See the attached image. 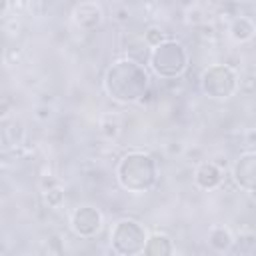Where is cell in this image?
<instances>
[{
	"label": "cell",
	"instance_id": "6da1fadb",
	"mask_svg": "<svg viewBox=\"0 0 256 256\" xmlns=\"http://www.w3.org/2000/svg\"><path fill=\"white\" fill-rule=\"evenodd\" d=\"M102 88L106 96L120 104L142 102L150 88V74L146 66L136 58L114 60L102 76Z\"/></svg>",
	"mask_w": 256,
	"mask_h": 256
},
{
	"label": "cell",
	"instance_id": "7a4b0ae2",
	"mask_svg": "<svg viewBox=\"0 0 256 256\" xmlns=\"http://www.w3.org/2000/svg\"><path fill=\"white\" fill-rule=\"evenodd\" d=\"M158 160L146 150L124 152L114 168L116 184L130 194H146L158 184Z\"/></svg>",
	"mask_w": 256,
	"mask_h": 256
},
{
	"label": "cell",
	"instance_id": "3957f363",
	"mask_svg": "<svg viewBox=\"0 0 256 256\" xmlns=\"http://www.w3.org/2000/svg\"><path fill=\"white\" fill-rule=\"evenodd\" d=\"M190 56L186 46L176 38H166L158 46L150 48L148 54V66L150 70L164 80L180 78L188 68Z\"/></svg>",
	"mask_w": 256,
	"mask_h": 256
},
{
	"label": "cell",
	"instance_id": "277c9868",
	"mask_svg": "<svg viewBox=\"0 0 256 256\" xmlns=\"http://www.w3.org/2000/svg\"><path fill=\"white\" fill-rule=\"evenodd\" d=\"M146 226L136 218H120L110 228V248L120 256H136L144 254L148 240Z\"/></svg>",
	"mask_w": 256,
	"mask_h": 256
},
{
	"label": "cell",
	"instance_id": "5b68a950",
	"mask_svg": "<svg viewBox=\"0 0 256 256\" xmlns=\"http://www.w3.org/2000/svg\"><path fill=\"white\" fill-rule=\"evenodd\" d=\"M200 90L204 96L212 100H230L238 88H240V78L238 72L230 64H210L200 72Z\"/></svg>",
	"mask_w": 256,
	"mask_h": 256
},
{
	"label": "cell",
	"instance_id": "8992f818",
	"mask_svg": "<svg viewBox=\"0 0 256 256\" xmlns=\"http://www.w3.org/2000/svg\"><path fill=\"white\" fill-rule=\"evenodd\" d=\"M68 226H70V230H72L74 236L84 238V240H90V238H96L102 232L104 216H102V212L96 206H92V204H80V206H76L70 212Z\"/></svg>",
	"mask_w": 256,
	"mask_h": 256
},
{
	"label": "cell",
	"instance_id": "52a82bcc",
	"mask_svg": "<svg viewBox=\"0 0 256 256\" xmlns=\"http://www.w3.org/2000/svg\"><path fill=\"white\" fill-rule=\"evenodd\" d=\"M232 180L240 190L254 192L256 194V150H244L240 152L230 168Z\"/></svg>",
	"mask_w": 256,
	"mask_h": 256
},
{
	"label": "cell",
	"instance_id": "ba28073f",
	"mask_svg": "<svg viewBox=\"0 0 256 256\" xmlns=\"http://www.w3.org/2000/svg\"><path fill=\"white\" fill-rule=\"evenodd\" d=\"M72 22L76 28H80L82 32H94L96 28H100L104 24V10L98 2L86 0V2H78L72 8Z\"/></svg>",
	"mask_w": 256,
	"mask_h": 256
},
{
	"label": "cell",
	"instance_id": "9c48e42d",
	"mask_svg": "<svg viewBox=\"0 0 256 256\" xmlns=\"http://www.w3.org/2000/svg\"><path fill=\"white\" fill-rule=\"evenodd\" d=\"M192 182H194V186L198 190H204V192L220 188L222 182H224L222 166H218V162H214V160H200V162H196L194 172H192Z\"/></svg>",
	"mask_w": 256,
	"mask_h": 256
},
{
	"label": "cell",
	"instance_id": "30bf717a",
	"mask_svg": "<svg viewBox=\"0 0 256 256\" xmlns=\"http://www.w3.org/2000/svg\"><path fill=\"white\" fill-rule=\"evenodd\" d=\"M206 242H208L210 250H214L218 254H226V252H230L236 246V236H234V232L228 226H224V224H212L208 228Z\"/></svg>",
	"mask_w": 256,
	"mask_h": 256
},
{
	"label": "cell",
	"instance_id": "8fae6325",
	"mask_svg": "<svg viewBox=\"0 0 256 256\" xmlns=\"http://www.w3.org/2000/svg\"><path fill=\"white\" fill-rule=\"evenodd\" d=\"M228 36L236 44H246V42L254 40V36H256V22L250 16L238 14L228 24Z\"/></svg>",
	"mask_w": 256,
	"mask_h": 256
},
{
	"label": "cell",
	"instance_id": "7c38bea8",
	"mask_svg": "<svg viewBox=\"0 0 256 256\" xmlns=\"http://www.w3.org/2000/svg\"><path fill=\"white\" fill-rule=\"evenodd\" d=\"M26 138V126L18 118H2V144L4 148H18Z\"/></svg>",
	"mask_w": 256,
	"mask_h": 256
},
{
	"label": "cell",
	"instance_id": "4fadbf2b",
	"mask_svg": "<svg viewBox=\"0 0 256 256\" xmlns=\"http://www.w3.org/2000/svg\"><path fill=\"white\" fill-rule=\"evenodd\" d=\"M174 252H176L174 240L166 232H158L156 230V232L148 234L144 254H148V256H168V254H174Z\"/></svg>",
	"mask_w": 256,
	"mask_h": 256
},
{
	"label": "cell",
	"instance_id": "5bb4252c",
	"mask_svg": "<svg viewBox=\"0 0 256 256\" xmlns=\"http://www.w3.org/2000/svg\"><path fill=\"white\" fill-rule=\"evenodd\" d=\"M98 132H100V136H102L104 140H108V142L118 140V136H120V132H122L120 118H118L116 114H112V112L102 114V116L98 118Z\"/></svg>",
	"mask_w": 256,
	"mask_h": 256
},
{
	"label": "cell",
	"instance_id": "9a60e30c",
	"mask_svg": "<svg viewBox=\"0 0 256 256\" xmlns=\"http://www.w3.org/2000/svg\"><path fill=\"white\" fill-rule=\"evenodd\" d=\"M40 196H42V202L46 208L50 210H58L62 208L64 200H66V194H64V188L58 184L54 188H48V190H40Z\"/></svg>",
	"mask_w": 256,
	"mask_h": 256
},
{
	"label": "cell",
	"instance_id": "2e32d148",
	"mask_svg": "<svg viewBox=\"0 0 256 256\" xmlns=\"http://www.w3.org/2000/svg\"><path fill=\"white\" fill-rule=\"evenodd\" d=\"M168 36H166V32L160 28V26H156V24H152V26H148L146 30H144V44L148 46V48H154V46H158L162 40H166Z\"/></svg>",
	"mask_w": 256,
	"mask_h": 256
},
{
	"label": "cell",
	"instance_id": "e0dca14e",
	"mask_svg": "<svg viewBox=\"0 0 256 256\" xmlns=\"http://www.w3.org/2000/svg\"><path fill=\"white\" fill-rule=\"evenodd\" d=\"M184 12H186L184 22H186L188 26H192V28H198V26H202V24L206 22V14H204V10H202L198 4H194V6L186 8Z\"/></svg>",
	"mask_w": 256,
	"mask_h": 256
},
{
	"label": "cell",
	"instance_id": "ac0fdd59",
	"mask_svg": "<svg viewBox=\"0 0 256 256\" xmlns=\"http://www.w3.org/2000/svg\"><path fill=\"white\" fill-rule=\"evenodd\" d=\"M32 116H34L36 122L46 124V122H50V120L54 118V106L48 104V102H44V104H36L34 110H32Z\"/></svg>",
	"mask_w": 256,
	"mask_h": 256
},
{
	"label": "cell",
	"instance_id": "d6986e66",
	"mask_svg": "<svg viewBox=\"0 0 256 256\" xmlns=\"http://www.w3.org/2000/svg\"><path fill=\"white\" fill-rule=\"evenodd\" d=\"M236 244H238L242 250H252V248H256V232H252V230H242V232L236 236Z\"/></svg>",
	"mask_w": 256,
	"mask_h": 256
},
{
	"label": "cell",
	"instance_id": "ffe728a7",
	"mask_svg": "<svg viewBox=\"0 0 256 256\" xmlns=\"http://www.w3.org/2000/svg\"><path fill=\"white\" fill-rule=\"evenodd\" d=\"M164 150L170 154V156H184V150H186V146L182 144V142H168V144H164Z\"/></svg>",
	"mask_w": 256,
	"mask_h": 256
},
{
	"label": "cell",
	"instance_id": "44dd1931",
	"mask_svg": "<svg viewBox=\"0 0 256 256\" xmlns=\"http://www.w3.org/2000/svg\"><path fill=\"white\" fill-rule=\"evenodd\" d=\"M58 184H60V180H58L56 176H52V174H44V176H40V180H38L40 190H48V188H54V186H58Z\"/></svg>",
	"mask_w": 256,
	"mask_h": 256
},
{
	"label": "cell",
	"instance_id": "7402d4cb",
	"mask_svg": "<svg viewBox=\"0 0 256 256\" xmlns=\"http://www.w3.org/2000/svg\"><path fill=\"white\" fill-rule=\"evenodd\" d=\"M128 18H130V12H128V8H124V6H118V8L114 10V20H116V22L124 24V22H128Z\"/></svg>",
	"mask_w": 256,
	"mask_h": 256
},
{
	"label": "cell",
	"instance_id": "603a6c76",
	"mask_svg": "<svg viewBox=\"0 0 256 256\" xmlns=\"http://www.w3.org/2000/svg\"><path fill=\"white\" fill-rule=\"evenodd\" d=\"M8 10H10V0H2V10H0V16L4 20H8Z\"/></svg>",
	"mask_w": 256,
	"mask_h": 256
},
{
	"label": "cell",
	"instance_id": "cb8c5ba5",
	"mask_svg": "<svg viewBox=\"0 0 256 256\" xmlns=\"http://www.w3.org/2000/svg\"><path fill=\"white\" fill-rule=\"evenodd\" d=\"M176 2H178V6H180V8H184V10L196 4V0H176Z\"/></svg>",
	"mask_w": 256,
	"mask_h": 256
},
{
	"label": "cell",
	"instance_id": "d4e9b609",
	"mask_svg": "<svg viewBox=\"0 0 256 256\" xmlns=\"http://www.w3.org/2000/svg\"><path fill=\"white\" fill-rule=\"evenodd\" d=\"M248 82H250V88H252V92H256V74H254V76H252Z\"/></svg>",
	"mask_w": 256,
	"mask_h": 256
},
{
	"label": "cell",
	"instance_id": "484cf974",
	"mask_svg": "<svg viewBox=\"0 0 256 256\" xmlns=\"http://www.w3.org/2000/svg\"><path fill=\"white\" fill-rule=\"evenodd\" d=\"M234 2H250V0H234Z\"/></svg>",
	"mask_w": 256,
	"mask_h": 256
},
{
	"label": "cell",
	"instance_id": "4316f807",
	"mask_svg": "<svg viewBox=\"0 0 256 256\" xmlns=\"http://www.w3.org/2000/svg\"><path fill=\"white\" fill-rule=\"evenodd\" d=\"M164 2H172V0H164Z\"/></svg>",
	"mask_w": 256,
	"mask_h": 256
}]
</instances>
